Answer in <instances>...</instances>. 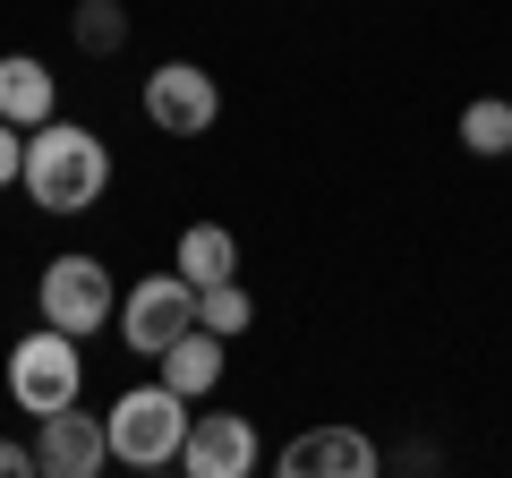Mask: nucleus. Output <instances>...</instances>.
Returning a JSON list of instances; mask_svg holds the SVG:
<instances>
[{"label":"nucleus","instance_id":"obj_14","mask_svg":"<svg viewBox=\"0 0 512 478\" xmlns=\"http://www.w3.org/2000/svg\"><path fill=\"white\" fill-rule=\"evenodd\" d=\"M69 43H77L86 60L128 52V9H120V0H77V9H69Z\"/></svg>","mask_w":512,"mask_h":478},{"label":"nucleus","instance_id":"obj_10","mask_svg":"<svg viewBox=\"0 0 512 478\" xmlns=\"http://www.w3.org/2000/svg\"><path fill=\"white\" fill-rule=\"evenodd\" d=\"M60 111V77L43 69L35 52H0V120H18V129H43Z\"/></svg>","mask_w":512,"mask_h":478},{"label":"nucleus","instance_id":"obj_15","mask_svg":"<svg viewBox=\"0 0 512 478\" xmlns=\"http://www.w3.org/2000/svg\"><path fill=\"white\" fill-rule=\"evenodd\" d=\"M197 325H205V333H222V342L256 325V299L239 291V274H231V282H197Z\"/></svg>","mask_w":512,"mask_h":478},{"label":"nucleus","instance_id":"obj_2","mask_svg":"<svg viewBox=\"0 0 512 478\" xmlns=\"http://www.w3.org/2000/svg\"><path fill=\"white\" fill-rule=\"evenodd\" d=\"M103 427H111V461H120V470H180L188 393H171V385H128L120 402L103 410Z\"/></svg>","mask_w":512,"mask_h":478},{"label":"nucleus","instance_id":"obj_17","mask_svg":"<svg viewBox=\"0 0 512 478\" xmlns=\"http://www.w3.org/2000/svg\"><path fill=\"white\" fill-rule=\"evenodd\" d=\"M0 478H43L35 444H18V436H0Z\"/></svg>","mask_w":512,"mask_h":478},{"label":"nucleus","instance_id":"obj_3","mask_svg":"<svg viewBox=\"0 0 512 478\" xmlns=\"http://www.w3.org/2000/svg\"><path fill=\"white\" fill-rule=\"evenodd\" d=\"M77 393H86V350H77V333L35 325L26 342H9V402H18L26 419H43V410H69Z\"/></svg>","mask_w":512,"mask_h":478},{"label":"nucleus","instance_id":"obj_9","mask_svg":"<svg viewBox=\"0 0 512 478\" xmlns=\"http://www.w3.org/2000/svg\"><path fill=\"white\" fill-rule=\"evenodd\" d=\"M180 470L188 478H248L256 470V419L248 410H205V419H188Z\"/></svg>","mask_w":512,"mask_h":478},{"label":"nucleus","instance_id":"obj_11","mask_svg":"<svg viewBox=\"0 0 512 478\" xmlns=\"http://www.w3.org/2000/svg\"><path fill=\"white\" fill-rule=\"evenodd\" d=\"M154 368H163V385H171V393H188V402H205V393L222 385V333L188 325L180 342H171L163 359H154Z\"/></svg>","mask_w":512,"mask_h":478},{"label":"nucleus","instance_id":"obj_4","mask_svg":"<svg viewBox=\"0 0 512 478\" xmlns=\"http://www.w3.org/2000/svg\"><path fill=\"white\" fill-rule=\"evenodd\" d=\"M35 308H43V325H60V333H103L111 316H120V282H111V265L103 257H86V248H69V257H52L35 274Z\"/></svg>","mask_w":512,"mask_h":478},{"label":"nucleus","instance_id":"obj_1","mask_svg":"<svg viewBox=\"0 0 512 478\" xmlns=\"http://www.w3.org/2000/svg\"><path fill=\"white\" fill-rule=\"evenodd\" d=\"M18 188L43 205V214H86V205H103L111 188V146L86 129V120H43V129H26V171Z\"/></svg>","mask_w":512,"mask_h":478},{"label":"nucleus","instance_id":"obj_13","mask_svg":"<svg viewBox=\"0 0 512 478\" xmlns=\"http://www.w3.org/2000/svg\"><path fill=\"white\" fill-rule=\"evenodd\" d=\"M461 146H470L478 163H504V154H512V94H478V103H461Z\"/></svg>","mask_w":512,"mask_h":478},{"label":"nucleus","instance_id":"obj_7","mask_svg":"<svg viewBox=\"0 0 512 478\" xmlns=\"http://www.w3.org/2000/svg\"><path fill=\"white\" fill-rule=\"evenodd\" d=\"M35 461H43V478H103L111 470V427H103V410H43L35 419Z\"/></svg>","mask_w":512,"mask_h":478},{"label":"nucleus","instance_id":"obj_8","mask_svg":"<svg viewBox=\"0 0 512 478\" xmlns=\"http://www.w3.org/2000/svg\"><path fill=\"white\" fill-rule=\"evenodd\" d=\"M274 470L282 478H376L384 453H376V436H359V427H308V436H291L274 453Z\"/></svg>","mask_w":512,"mask_h":478},{"label":"nucleus","instance_id":"obj_12","mask_svg":"<svg viewBox=\"0 0 512 478\" xmlns=\"http://www.w3.org/2000/svg\"><path fill=\"white\" fill-rule=\"evenodd\" d=\"M171 265H180L188 282H231V274H239V239L222 231V222H188V231H180V257H171Z\"/></svg>","mask_w":512,"mask_h":478},{"label":"nucleus","instance_id":"obj_16","mask_svg":"<svg viewBox=\"0 0 512 478\" xmlns=\"http://www.w3.org/2000/svg\"><path fill=\"white\" fill-rule=\"evenodd\" d=\"M18 171H26V129L0 120V188H18Z\"/></svg>","mask_w":512,"mask_h":478},{"label":"nucleus","instance_id":"obj_6","mask_svg":"<svg viewBox=\"0 0 512 478\" xmlns=\"http://www.w3.org/2000/svg\"><path fill=\"white\" fill-rule=\"evenodd\" d=\"M146 120L163 137H205L222 120V86L214 69H197V60H163V69L146 77Z\"/></svg>","mask_w":512,"mask_h":478},{"label":"nucleus","instance_id":"obj_5","mask_svg":"<svg viewBox=\"0 0 512 478\" xmlns=\"http://www.w3.org/2000/svg\"><path fill=\"white\" fill-rule=\"evenodd\" d=\"M197 325V282L171 265V274H146V282H128L120 291V342L137 350V359H163L180 333Z\"/></svg>","mask_w":512,"mask_h":478}]
</instances>
